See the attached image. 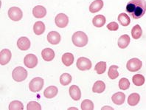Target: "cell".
<instances>
[{"label":"cell","instance_id":"cell-31","mask_svg":"<svg viewBox=\"0 0 146 110\" xmlns=\"http://www.w3.org/2000/svg\"><path fill=\"white\" fill-rule=\"evenodd\" d=\"M106 69V63L105 61H100V62H98L95 65V67H94V70L99 75L103 74V73H105Z\"/></svg>","mask_w":146,"mask_h":110},{"label":"cell","instance_id":"cell-17","mask_svg":"<svg viewBox=\"0 0 146 110\" xmlns=\"http://www.w3.org/2000/svg\"><path fill=\"white\" fill-rule=\"evenodd\" d=\"M58 92V89L55 86H50L46 88L44 92V95L45 98L50 99V98H54L57 95Z\"/></svg>","mask_w":146,"mask_h":110},{"label":"cell","instance_id":"cell-35","mask_svg":"<svg viewBox=\"0 0 146 110\" xmlns=\"http://www.w3.org/2000/svg\"><path fill=\"white\" fill-rule=\"evenodd\" d=\"M107 28L111 30V31H116L119 28V25L115 21H112V22H110L109 25H107Z\"/></svg>","mask_w":146,"mask_h":110},{"label":"cell","instance_id":"cell-18","mask_svg":"<svg viewBox=\"0 0 146 110\" xmlns=\"http://www.w3.org/2000/svg\"><path fill=\"white\" fill-rule=\"evenodd\" d=\"M104 7L103 0H95L89 6V11L92 13L100 11Z\"/></svg>","mask_w":146,"mask_h":110},{"label":"cell","instance_id":"cell-5","mask_svg":"<svg viewBox=\"0 0 146 110\" xmlns=\"http://www.w3.org/2000/svg\"><path fill=\"white\" fill-rule=\"evenodd\" d=\"M142 66H143L142 61L137 58H134V59H130L127 62L126 67L128 70L130 72H137L139 71L141 69Z\"/></svg>","mask_w":146,"mask_h":110},{"label":"cell","instance_id":"cell-36","mask_svg":"<svg viewBox=\"0 0 146 110\" xmlns=\"http://www.w3.org/2000/svg\"><path fill=\"white\" fill-rule=\"evenodd\" d=\"M108 109V107H107V108H105V107H104V108H103V109ZM109 109H113V108H109Z\"/></svg>","mask_w":146,"mask_h":110},{"label":"cell","instance_id":"cell-34","mask_svg":"<svg viewBox=\"0 0 146 110\" xmlns=\"http://www.w3.org/2000/svg\"><path fill=\"white\" fill-rule=\"evenodd\" d=\"M27 110H41V107L39 103L36 101H31L27 104Z\"/></svg>","mask_w":146,"mask_h":110},{"label":"cell","instance_id":"cell-4","mask_svg":"<svg viewBox=\"0 0 146 110\" xmlns=\"http://www.w3.org/2000/svg\"><path fill=\"white\" fill-rule=\"evenodd\" d=\"M44 87V79L40 77H36L31 80L29 83V89L31 92H39Z\"/></svg>","mask_w":146,"mask_h":110},{"label":"cell","instance_id":"cell-28","mask_svg":"<svg viewBox=\"0 0 146 110\" xmlns=\"http://www.w3.org/2000/svg\"><path fill=\"white\" fill-rule=\"evenodd\" d=\"M118 67L117 65H111L109 67L108 75L111 79H116L119 76V73L117 71Z\"/></svg>","mask_w":146,"mask_h":110},{"label":"cell","instance_id":"cell-1","mask_svg":"<svg viewBox=\"0 0 146 110\" xmlns=\"http://www.w3.org/2000/svg\"><path fill=\"white\" fill-rule=\"evenodd\" d=\"M126 12L134 19L144 16L146 12L145 0H130L125 7Z\"/></svg>","mask_w":146,"mask_h":110},{"label":"cell","instance_id":"cell-23","mask_svg":"<svg viewBox=\"0 0 146 110\" xmlns=\"http://www.w3.org/2000/svg\"><path fill=\"white\" fill-rule=\"evenodd\" d=\"M140 100V95L138 93H131L128 96V103L131 107H134L138 104Z\"/></svg>","mask_w":146,"mask_h":110},{"label":"cell","instance_id":"cell-2","mask_svg":"<svg viewBox=\"0 0 146 110\" xmlns=\"http://www.w3.org/2000/svg\"><path fill=\"white\" fill-rule=\"evenodd\" d=\"M88 36L82 31H77L72 35V41L74 45L78 47H84L88 43Z\"/></svg>","mask_w":146,"mask_h":110},{"label":"cell","instance_id":"cell-27","mask_svg":"<svg viewBox=\"0 0 146 110\" xmlns=\"http://www.w3.org/2000/svg\"><path fill=\"white\" fill-rule=\"evenodd\" d=\"M143 30L139 25H135L131 30V36L134 39H139L142 36Z\"/></svg>","mask_w":146,"mask_h":110},{"label":"cell","instance_id":"cell-12","mask_svg":"<svg viewBox=\"0 0 146 110\" xmlns=\"http://www.w3.org/2000/svg\"><path fill=\"white\" fill-rule=\"evenodd\" d=\"M47 41L51 45H56L61 41V36L56 31H51L47 35Z\"/></svg>","mask_w":146,"mask_h":110},{"label":"cell","instance_id":"cell-11","mask_svg":"<svg viewBox=\"0 0 146 110\" xmlns=\"http://www.w3.org/2000/svg\"><path fill=\"white\" fill-rule=\"evenodd\" d=\"M33 14L36 19H42L46 15V10L44 6L37 5L33 9Z\"/></svg>","mask_w":146,"mask_h":110},{"label":"cell","instance_id":"cell-21","mask_svg":"<svg viewBox=\"0 0 146 110\" xmlns=\"http://www.w3.org/2000/svg\"><path fill=\"white\" fill-rule=\"evenodd\" d=\"M33 31L36 35L40 36L45 31V25L42 21H36L33 25Z\"/></svg>","mask_w":146,"mask_h":110},{"label":"cell","instance_id":"cell-8","mask_svg":"<svg viewBox=\"0 0 146 110\" xmlns=\"http://www.w3.org/2000/svg\"><path fill=\"white\" fill-rule=\"evenodd\" d=\"M55 22L58 27H60V28H64L69 24V18L64 13H59L55 17Z\"/></svg>","mask_w":146,"mask_h":110},{"label":"cell","instance_id":"cell-30","mask_svg":"<svg viewBox=\"0 0 146 110\" xmlns=\"http://www.w3.org/2000/svg\"><path fill=\"white\" fill-rule=\"evenodd\" d=\"M72 81V76L69 73H64L60 77V83L61 85L66 86Z\"/></svg>","mask_w":146,"mask_h":110},{"label":"cell","instance_id":"cell-29","mask_svg":"<svg viewBox=\"0 0 146 110\" xmlns=\"http://www.w3.org/2000/svg\"><path fill=\"white\" fill-rule=\"evenodd\" d=\"M8 109L10 110H23L24 105L21 101H13L10 103Z\"/></svg>","mask_w":146,"mask_h":110},{"label":"cell","instance_id":"cell-15","mask_svg":"<svg viewBox=\"0 0 146 110\" xmlns=\"http://www.w3.org/2000/svg\"><path fill=\"white\" fill-rule=\"evenodd\" d=\"M125 100V95L121 92H118L117 93H114L111 96V101L113 103H115L116 105H122Z\"/></svg>","mask_w":146,"mask_h":110},{"label":"cell","instance_id":"cell-25","mask_svg":"<svg viewBox=\"0 0 146 110\" xmlns=\"http://www.w3.org/2000/svg\"><path fill=\"white\" fill-rule=\"evenodd\" d=\"M118 21H119V23L121 25L126 27V26H128V25H130L131 19L129 18V16L126 13H120L118 16Z\"/></svg>","mask_w":146,"mask_h":110},{"label":"cell","instance_id":"cell-13","mask_svg":"<svg viewBox=\"0 0 146 110\" xmlns=\"http://www.w3.org/2000/svg\"><path fill=\"white\" fill-rule=\"evenodd\" d=\"M17 47L21 50H27L31 47V41L27 37H21L17 41Z\"/></svg>","mask_w":146,"mask_h":110},{"label":"cell","instance_id":"cell-6","mask_svg":"<svg viewBox=\"0 0 146 110\" xmlns=\"http://www.w3.org/2000/svg\"><path fill=\"white\" fill-rule=\"evenodd\" d=\"M77 67L81 71L89 70L92 68L91 61L85 57H80L77 60Z\"/></svg>","mask_w":146,"mask_h":110},{"label":"cell","instance_id":"cell-10","mask_svg":"<svg viewBox=\"0 0 146 110\" xmlns=\"http://www.w3.org/2000/svg\"><path fill=\"white\" fill-rule=\"evenodd\" d=\"M11 52L8 49H4L0 52V64L1 65H6L10 62L11 59Z\"/></svg>","mask_w":146,"mask_h":110},{"label":"cell","instance_id":"cell-7","mask_svg":"<svg viewBox=\"0 0 146 110\" xmlns=\"http://www.w3.org/2000/svg\"><path fill=\"white\" fill-rule=\"evenodd\" d=\"M8 16L11 20L14 21H18L22 19L23 13L19 7H12L8 11Z\"/></svg>","mask_w":146,"mask_h":110},{"label":"cell","instance_id":"cell-16","mask_svg":"<svg viewBox=\"0 0 146 110\" xmlns=\"http://www.w3.org/2000/svg\"><path fill=\"white\" fill-rule=\"evenodd\" d=\"M41 56L46 61H51L55 58V52L52 49L45 48L41 52Z\"/></svg>","mask_w":146,"mask_h":110},{"label":"cell","instance_id":"cell-14","mask_svg":"<svg viewBox=\"0 0 146 110\" xmlns=\"http://www.w3.org/2000/svg\"><path fill=\"white\" fill-rule=\"evenodd\" d=\"M70 97L74 101H79L81 98V92L79 87L76 85H72L69 89Z\"/></svg>","mask_w":146,"mask_h":110},{"label":"cell","instance_id":"cell-22","mask_svg":"<svg viewBox=\"0 0 146 110\" xmlns=\"http://www.w3.org/2000/svg\"><path fill=\"white\" fill-rule=\"evenodd\" d=\"M106 89V84L104 81H97L94 83L92 91L94 93H102L104 92Z\"/></svg>","mask_w":146,"mask_h":110},{"label":"cell","instance_id":"cell-33","mask_svg":"<svg viewBox=\"0 0 146 110\" xmlns=\"http://www.w3.org/2000/svg\"><path fill=\"white\" fill-rule=\"evenodd\" d=\"M130 87V82L129 80L125 78H121L119 81V87L122 90H126Z\"/></svg>","mask_w":146,"mask_h":110},{"label":"cell","instance_id":"cell-9","mask_svg":"<svg viewBox=\"0 0 146 110\" xmlns=\"http://www.w3.org/2000/svg\"><path fill=\"white\" fill-rule=\"evenodd\" d=\"M24 64L28 68H34L38 64V59L34 54H27L24 59Z\"/></svg>","mask_w":146,"mask_h":110},{"label":"cell","instance_id":"cell-32","mask_svg":"<svg viewBox=\"0 0 146 110\" xmlns=\"http://www.w3.org/2000/svg\"><path fill=\"white\" fill-rule=\"evenodd\" d=\"M80 109L82 110H93L94 109V103L90 100L86 99L82 101Z\"/></svg>","mask_w":146,"mask_h":110},{"label":"cell","instance_id":"cell-20","mask_svg":"<svg viewBox=\"0 0 146 110\" xmlns=\"http://www.w3.org/2000/svg\"><path fill=\"white\" fill-rule=\"evenodd\" d=\"M106 21V19L104 15H97L93 19L92 23L94 26L96 27H101L104 26Z\"/></svg>","mask_w":146,"mask_h":110},{"label":"cell","instance_id":"cell-19","mask_svg":"<svg viewBox=\"0 0 146 110\" xmlns=\"http://www.w3.org/2000/svg\"><path fill=\"white\" fill-rule=\"evenodd\" d=\"M130 43V37L127 34H125V35H123L118 39V42L117 45L118 47L121 49H125L128 46Z\"/></svg>","mask_w":146,"mask_h":110},{"label":"cell","instance_id":"cell-26","mask_svg":"<svg viewBox=\"0 0 146 110\" xmlns=\"http://www.w3.org/2000/svg\"><path fill=\"white\" fill-rule=\"evenodd\" d=\"M132 81L134 83V85L137 86V87H140V86L143 85L145 83V77L143 75L141 74H137L133 76L132 78Z\"/></svg>","mask_w":146,"mask_h":110},{"label":"cell","instance_id":"cell-24","mask_svg":"<svg viewBox=\"0 0 146 110\" xmlns=\"http://www.w3.org/2000/svg\"><path fill=\"white\" fill-rule=\"evenodd\" d=\"M62 62L66 67H70L74 62V55L70 53H66L62 55Z\"/></svg>","mask_w":146,"mask_h":110},{"label":"cell","instance_id":"cell-3","mask_svg":"<svg viewBox=\"0 0 146 110\" xmlns=\"http://www.w3.org/2000/svg\"><path fill=\"white\" fill-rule=\"evenodd\" d=\"M13 79L17 82L25 81L27 77V71L22 67H17L12 72Z\"/></svg>","mask_w":146,"mask_h":110}]
</instances>
